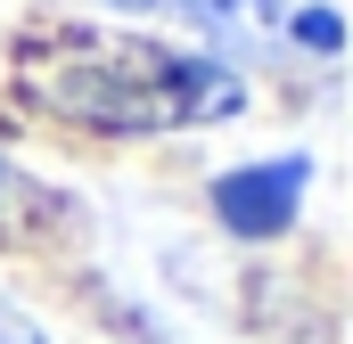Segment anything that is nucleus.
Segmentation results:
<instances>
[{
  "label": "nucleus",
  "instance_id": "nucleus-1",
  "mask_svg": "<svg viewBox=\"0 0 353 344\" xmlns=\"http://www.w3.org/2000/svg\"><path fill=\"white\" fill-rule=\"evenodd\" d=\"M33 90L107 131H157V123H197V115L239 107V83L214 58H189V50L140 41V33H99V25L50 33L33 50Z\"/></svg>",
  "mask_w": 353,
  "mask_h": 344
},
{
  "label": "nucleus",
  "instance_id": "nucleus-2",
  "mask_svg": "<svg viewBox=\"0 0 353 344\" xmlns=\"http://www.w3.org/2000/svg\"><path fill=\"white\" fill-rule=\"evenodd\" d=\"M304 180H312V156H263V164H230L214 180V222L239 230V238H271L296 222L304 205Z\"/></svg>",
  "mask_w": 353,
  "mask_h": 344
},
{
  "label": "nucleus",
  "instance_id": "nucleus-3",
  "mask_svg": "<svg viewBox=\"0 0 353 344\" xmlns=\"http://www.w3.org/2000/svg\"><path fill=\"white\" fill-rule=\"evenodd\" d=\"M288 33H296L304 50H321V58H329V50L345 41V25H337V8H296V17H288Z\"/></svg>",
  "mask_w": 353,
  "mask_h": 344
},
{
  "label": "nucleus",
  "instance_id": "nucleus-4",
  "mask_svg": "<svg viewBox=\"0 0 353 344\" xmlns=\"http://www.w3.org/2000/svg\"><path fill=\"white\" fill-rule=\"evenodd\" d=\"M0 344H41V328H33L17 303H0Z\"/></svg>",
  "mask_w": 353,
  "mask_h": 344
}]
</instances>
